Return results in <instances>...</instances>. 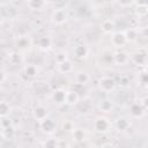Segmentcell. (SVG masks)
<instances>
[{"mask_svg":"<svg viewBox=\"0 0 148 148\" xmlns=\"http://www.w3.org/2000/svg\"><path fill=\"white\" fill-rule=\"evenodd\" d=\"M77 101H79V96H77L76 91H67L66 92V99H65V102L67 104L72 105V104H75Z\"/></svg>","mask_w":148,"mask_h":148,"instance_id":"cell-6","label":"cell"},{"mask_svg":"<svg viewBox=\"0 0 148 148\" xmlns=\"http://www.w3.org/2000/svg\"><path fill=\"white\" fill-rule=\"evenodd\" d=\"M36 67L35 66H27L25 67V73H27V75H29V76H35L36 75Z\"/></svg>","mask_w":148,"mask_h":148,"instance_id":"cell-17","label":"cell"},{"mask_svg":"<svg viewBox=\"0 0 148 148\" xmlns=\"http://www.w3.org/2000/svg\"><path fill=\"white\" fill-rule=\"evenodd\" d=\"M111 102H109V101H103L102 103H101V109L103 110V111H109L110 109H111Z\"/></svg>","mask_w":148,"mask_h":148,"instance_id":"cell-19","label":"cell"},{"mask_svg":"<svg viewBox=\"0 0 148 148\" xmlns=\"http://www.w3.org/2000/svg\"><path fill=\"white\" fill-rule=\"evenodd\" d=\"M40 127H42V130H43L44 132H46V133H52V132L54 131L56 125H54V123H53L52 119L44 118V119L40 120Z\"/></svg>","mask_w":148,"mask_h":148,"instance_id":"cell-2","label":"cell"},{"mask_svg":"<svg viewBox=\"0 0 148 148\" xmlns=\"http://www.w3.org/2000/svg\"><path fill=\"white\" fill-rule=\"evenodd\" d=\"M125 36H126V40H134L136 38V31L134 29H130V30H127Z\"/></svg>","mask_w":148,"mask_h":148,"instance_id":"cell-15","label":"cell"},{"mask_svg":"<svg viewBox=\"0 0 148 148\" xmlns=\"http://www.w3.org/2000/svg\"><path fill=\"white\" fill-rule=\"evenodd\" d=\"M142 35H145L146 37L148 36V28H145V29H142Z\"/></svg>","mask_w":148,"mask_h":148,"instance_id":"cell-20","label":"cell"},{"mask_svg":"<svg viewBox=\"0 0 148 148\" xmlns=\"http://www.w3.org/2000/svg\"><path fill=\"white\" fill-rule=\"evenodd\" d=\"M28 5L32 9H39V8H42L44 6V1L43 0H29Z\"/></svg>","mask_w":148,"mask_h":148,"instance_id":"cell-11","label":"cell"},{"mask_svg":"<svg viewBox=\"0 0 148 148\" xmlns=\"http://www.w3.org/2000/svg\"><path fill=\"white\" fill-rule=\"evenodd\" d=\"M99 88H101V90L109 92L114 88V81L110 77H103L99 81Z\"/></svg>","mask_w":148,"mask_h":148,"instance_id":"cell-1","label":"cell"},{"mask_svg":"<svg viewBox=\"0 0 148 148\" xmlns=\"http://www.w3.org/2000/svg\"><path fill=\"white\" fill-rule=\"evenodd\" d=\"M88 75L86 74V73H79L77 75H76V81H77V83H80V84H84V83H87V81H88Z\"/></svg>","mask_w":148,"mask_h":148,"instance_id":"cell-14","label":"cell"},{"mask_svg":"<svg viewBox=\"0 0 148 148\" xmlns=\"http://www.w3.org/2000/svg\"><path fill=\"white\" fill-rule=\"evenodd\" d=\"M50 44H51V42H50V39L47 37H42L39 39V46L42 49H47L50 46Z\"/></svg>","mask_w":148,"mask_h":148,"instance_id":"cell-16","label":"cell"},{"mask_svg":"<svg viewBox=\"0 0 148 148\" xmlns=\"http://www.w3.org/2000/svg\"><path fill=\"white\" fill-rule=\"evenodd\" d=\"M74 52H75L76 57H79V58L86 57V54H87V47L83 46V45H77V46H75Z\"/></svg>","mask_w":148,"mask_h":148,"instance_id":"cell-10","label":"cell"},{"mask_svg":"<svg viewBox=\"0 0 148 148\" xmlns=\"http://www.w3.org/2000/svg\"><path fill=\"white\" fill-rule=\"evenodd\" d=\"M127 125H128V123H127V120L124 119V118H121V119H119V120L117 121V126H118V128L125 130V128L127 127Z\"/></svg>","mask_w":148,"mask_h":148,"instance_id":"cell-18","label":"cell"},{"mask_svg":"<svg viewBox=\"0 0 148 148\" xmlns=\"http://www.w3.org/2000/svg\"><path fill=\"white\" fill-rule=\"evenodd\" d=\"M127 59H128V57H127V54L124 53V52H117V53L114 54V61H116L117 64L123 65V64H125V62L127 61Z\"/></svg>","mask_w":148,"mask_h":148,"instance_id":"cell-7","label":"cell"},{"mask_svg":"<svg viewBox=\"0 0 148 148\" xmlns=\"http://www.w3.org/2000/svg\"><path fill=\"white\" fill-rule=\"evenodd\" d=\"M102 29L104 32H111L113 30V23L111 22V20H106L103 22L102 24Z\"/></svg>","mask_w":148,"mask_h":148,"instance_id":"cell-13","label":"cell"},{"mask_svg":"<svg viewBox=\"0 0 148 148\" xmlns=\"http://www.w3.org/2000/svg\"><path fill=\"white\" fill-rule=\"evenodd\" d=\"M34 113H35V117H36L37 119H39V120H42V119L46 118V114H47L46 110H45L43 106H38L37 109H35Z\"/></svg>","mask_w":148,"mask_h":148,"instance_id":"cell-8","label":"cell"},{"mask_svg":"<svg viewBox=\"0 0 148 148\" xmlns=\"http://www.w3.org/2000/svg\"><path fill=\"white\" fill-rule=\"evenodd\" d=\"M109 121L108 119L105 118H98L96 121H95V127L97 131H106L109 128Z\"/></svg>","mask_w":148,"mask_h":148,"instance_id":"cell-5","label":"cell"},{"mask_svg":"<svg viewBox=\"0 0 148 148\" xmlns=\"http://www.w3.org/2000/svg\"><path fill=\"white\" fill-rule=\"evenodd\" d=\"M53 98L57 103H62L66 99V92H64L62 90H57L53 94Z\"/></svg>","mask_w":148,"mask_h":148,"instance_id":"cell-9","label":"cell"},{"mask_svg":"<svg viewBox=\"0 0 148 148\" xmlns=\"http://www.w3.org/2000/svg\"><path fill=\"white\" fill-rule=\"evenodd\" d=\"M59 67H60V71H61L62 73H68V72L72 71V64H71L69 61H67V60L60 62Z\"/></svg>","mask_w":148,"mask_h":148,"instance_id":"cell-12","label":"cell"},{"mask_svg":"<svg viewBox=\"0 0 148 148\" xmlns=\"http://www.w3.org/2000/svg\"><path fill=\"white\" fill-rule=\"evenodd\" d=\"M126 42V36L125 34H121V32H117L113 35L112 37V44L114 46H121L124 45V43Z\"/></svg>","mask_w":148,"mask_h":148,"instance_id":"cell-4","label":"cell"},{"mask_svg":"<svg viewBox=\"0 0 148 148\" xmlns=\"http://www.w3.org/2000/svg\"><path fill=\"white\" fill-rule=\"evenodd\" d=\"M66 12L64 9H57L54 13H53V21L56 23H62L66 21Z\"/></svg>","mask_w":148,"mask_h":148,"instance_id":"cell-3","label":"cell"},{"mask_svg":"<svg viewBox=\"0 0 148 148\" xmlns=\"http://www.w3.org/2000/svg\"><path fill=\"white\" fill-rule=\"evenodd\" d=\"M147 74H148V67H147Z\"/></svg>","mask_w":148,"mask_h":148,"instance_id":"cell-21","label":"cell"}]
</instances>
